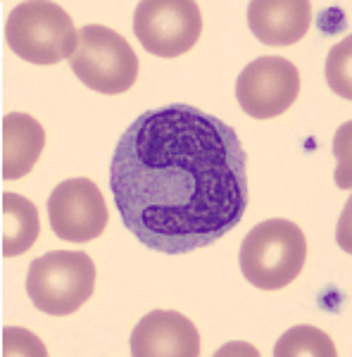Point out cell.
I'll return each mask as SVG.
<instances>
[{"label": "cell", "instance_id": "1", "mask_svg": "<svg viewBox=\"0 0 352 357\" xmlns=\"http://www.w3.org/2000/svg\"><path fill=\"white\" fill-rule=\"evenodd\" d=\"M109 188L122 224L162 255H186L234 231L250 203L247 155L234 126L171 102L138 114L119 138Z\"/></svg>", "mask_w": 352, "mask_h": 357}, {"label": "cell", "instance_id": "2", "mask_svg": "<svg viewBox=\"0 0 352 357\" xmlns=\"http://www.w3.org/2000/svg\"><path fill=\"white\" fill-rule=\"evenodd\" d=\"M307 262V238L291 220H267L252 227L240 245V272L259 291H281L298 279Z\"/></svg>", "mask_w": 352, "mask_h": 357}, {"label": "cell", "instance_id": "3", "mask_svg": "<svg viewBox=\"0 0 352 357\" xmlns=\"http://www.w3.org/2000/svg\"><path fill=\"white\" fill-rule=\"evenodd\" d=\"M5 38L15 55L31 65H57L74 55L79 31L72 17L57 3H20L5 24Z\"/></svg>", "mask_w": 352, "mask_h": 357}, {"label": "cell", "instance_id": "4", "mask_svg": "<svg viewBox=\"0 0 352 357\" xmlns=\"http://www.w3.org/2000/svg\"><path fill=\"white\" fill-rule=\"evenodd\" d=\"M95 276V264L86 252L53 250L31 262L26 293L36 310L50 317H67L93 296Z\"/></svg>", "mask_w": 352, "mask_h": 357}, {"label": "cell", "instance_id": "5", "mask_svg": "<svg viewBox=\"0 0 352 357\" xmlns=\"http://www.w3.org/2000/svg\"><path fill=\"white\" fill-rule=\"evenodd\" d=\"M74 74L91 91L105 96L126 93L138 82V55L122 33L100 24L79 31V43L69 57Z\"/></svg>", "mask_w": 352, "mask_h": 357}, {"label": "cell", "instance_id": "6", "mask_svg": "<svg viewBox=\"0 0 352 357\" xmlns=\"http://www.w3.org/2000/svg\"><path fill=\"white\" fill-rule=\"evenodd\" d=\"M134 31L150 55H186L203 33L200 5L195 0H143L136 5Z\"/></svg>", "mask_w": 352, "mask_h": 357}, {"label": "cell", "instance_id": "7", "mask_svg": "<svg viewBox=\"0 0 352 357\" xmlns=\"http://www.w3.org/2000/svg\"><path fill=\"white\" fill-rule=\"evenodd\" d=\"M300 93V72L286 57H257L236 82V100L252 119H274L293 107Z\"/></svg>", "mask_w": 352, "mask_h": 357}, {"label": "cell", "instance_id": "8", "mask_svg": "<svg viewBox=\"0 0 352 357\" xmlns=\"http://www.w3.org/2000/svg\"><path fill=\"white\" fill-rule=\"evenodd\" d=\"M50 227L57 238L69 243H89L105 231L107 205L100 188L91 178H67L48 198Z\"/></svg>", "mask_w": 352, "mask_h": 357}, {"label": "cell", "instance_id": "9", "mask_svg": "<svg viewBox=\"0 0 352 357\" xmlns=\"http://www.w3.org/2000/svg\"><path fill=\"white\" fill-rule=\"evenodd\" d=\"M134 357H198L200 333L181 312L155 310L136 324L131 333Z\"/></svg>", "mask_w": 352, "mask_h": 357}, {"label": "cell", "instance_id": "10", "mask_svg": "<svg viewBox=\"0 0 352 357\" xmlns=\"http://www.w3.org/2000/svg\"><path fill=\"white\" fill-rule=\"evenodd\" d=\"M247 24L264 45H293L312 24L309 0H252L247 5Z\"/></svg>", "mask_w": 352, "mask_h": 357}, {"label": "cell", "instance_id": "11", "mask_svg": "<svg viewBox=\"0 0 352 357\" xmlns=\"http://www.w3.org/2000/svg\"><path fill=\"white\" fill-rule=\"evenodd\" d=\"M45 148V131L41 122L24 112H10L3 117V178L26 176L38 162Z\"/></svg>", "mask_w": 352, "mask_h": 357}, {"label": "cell", "instance_id": "12", "mask_svg": "<svg viewBox=\"0 0 352 357\" xmlns=\"http://www.w3.org/2000/svg\"><path fill=\"white\" fill-rule=\"evenodd\" d=\"M41 234L36 205L17 193H3V255L17 257L36 243Z\"/></svg>", "mask_w": 352, "mask_h": 357}, {"label": "cell", "instance_id": "13", "mask_svg": "<svg viewBox=\"0 0 352 357\" xmlns=\"http://www.w3.org/2000/svg\"><path fill=\"white\" fill-rule=\"evenodd\" d=\"M276 357H298V355H312V357H336L338 350L331 338L316 326H293L274 345Z\"/></svg>", "mask_w": 352, "mask_h": 357}, {"label": "cell", "instance_id": "14", "mask_svg": "<svg viewBox=\"0 0 352 357\" xmlns=\"http://www.w3.org/2000/svg\"><path fill=\"white\" fill-rule=\"evenodd\" d=\"M350 57H352V38L348 36L340 41L326 57V82L333 93L340 98H352V74H350Z\"/></svg>", "mask_w": 352, "mask_h": 357}, {"label": "cell", "instance_id": "15", "mask_svg": "<svg viewBox=\"0 0 352 357\" xmlns=\"http://www.w3.org/2000/svg\"><path fill=\"white\" fill-rule=\"evenodd\" d=\"M3 355H48L45 345L29 331L8 326L3 333Z\"/></svg>", "mask_w": 352, "mask_h": 357}, {"label": "cell", "instance_id": "16", "mask_svg": "<svg viewBox=\"0 0 352 357\" xmlns=\"http://www.w3.org/2000/svg\"><path fill=\"white\" fill-rule=\"evenodd\" d=\"M350 134H352V124H343L336 134V143H333V153L338 155V174L336 181L340 188L352 186V172H350Z\"/></svg>", "mask_w": 352, "mask_h": 357}]
</instances>
